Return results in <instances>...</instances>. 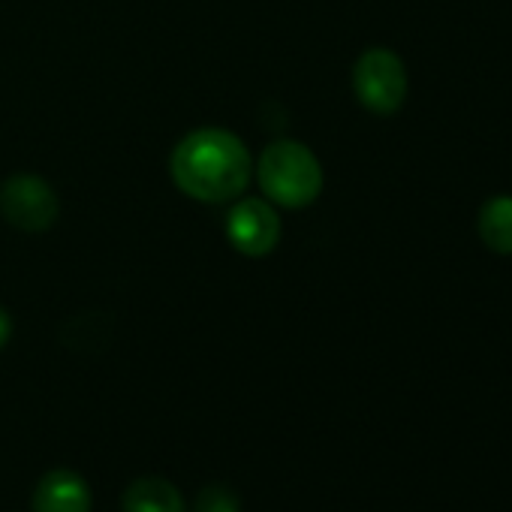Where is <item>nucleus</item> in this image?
Returning <instances> with one entry per match:
<instances>
[{
	"mask_svg": "<svg viewBox=\"0 0 512 512\" xmlns=\"http://www.w3.org/2000/svg\"><path fill=\"white\" fill-rule=\"evenodd\" d=\"M479 238L491 253L500 256H512V196L500 193L491 196L482 208H479Z\"/></svg>",
	"mask_w": 512,
	"mask_h": 512,
	"instance_id": "6e6552de",
	"label": "nucleus"
},
{
	"mask_svg": "<svg viewBox=\"0 0 512 512\" xmlns=\"http://www.w3.org/2000/svg\"><path fill=\"white\" fill-rule=\"evenodd\" d=\"M356 100L374 115H395L407 100V67L392 49H368L353 67Z\"/></svg>",
	"mask_w": 512,
	"mask_h": 512,
	"instance_id": "7ed1b4c3",
	"label": "nucleus"
},
{
	"mask_svg": "<svg viewBox=\"0 0 512 512\" xmlns=\"http://www.w3.org/2000/svg\"><path fill=\"white\" fill-rule=\"evenodd\" d=\"M226 238L229 244L250 256V260H260L269 256L278 241H281V217L269 199H238L229 214H226Z\"/></svg>",
	"mask_w": 512,
	"mask_h": 512,
	"instance_id": "39448f33",
	"label": "nucleus"
},
{
	"mask_svg": "<svg viewBox=\"0 0 512 512\" xmlns=\"http://www.w3.org/2000/svg\"><path fill=\"white\" fill-rule=\"evenodd\" d=\"M31 509L34 512H91L94 509L91 485L85 482L79 470L55 467L43 473V479L37 482Z\"/></svg>",
	"mask_w": 512,
	"mask_h": 512,
	"instance_id": "423d86ee",
	"label": "nucleus"
},
{
	"mask_svg": "<svg viewBox=\"0 0 512 512\" xmlns=\"http://www.w3.org/2000/svg\"><path fill=\"white\" fill-rule=\"evenodd\" d=\"M256 178L269 202L281 208H308L323 193V166L317 154L296 139L272 142L260 154Z\"/></svg>",
	"mask_w": 512,
	"mask_h": 512,
	"instance_id": "f03ea898",
	"label": "nucleus"
},
{
	"mask_svg": "<svg viewBox=\"0 0 512 512\" xmlns=\"http://www.w3.org/2000/svg\"><path fill=\"white\" fill-rule=\"evenodd\" d=\"M10 338H13V320L4 308H0V350L10 344Z\"/></svg>",
	"mask_w": 512,
	"mask_h": 512,
	"instance_id": "9d476101",
	"label": "nucleus"
},
{
	"mask_svg": "<svg viewBox=\"0 0 512 512\" xmlns=\"http://www.w3.org/2000/svg\"><path fill=\"white\" fill-rule=\"evenodd\" d=\"M61 202L49 181L34 172H16L0 184V217L22 232H46L58 223Z\"/></svg>",
	"mask_w": 512,
	"mask_h": 512,
	"instance_id": "20e7f679",
	"label": "nucleus"
},
{
	"mask_svg": "<svg viewBox=\"0 0 512 512\" xmlns=\"http://www.w3.org/2000/svg\"><path fill=\"white\" fill-rule=\"evenodd\" d=\"M247 145L223 127H199L187 133L169 157V175L175 187L208 205L232 202L250 181Z\"/></svg>",
	"mask_w": 512,
	"mask_h": 512,
	"instance_id": "f257e3e1",
	"label": "nucleus"
},
{
	"mask_svg": "<svg viewBox=\"0 0 512 512\" xmlns=\"http://www.w3.org/2000/svg\"><path fill=\"white\" fill-rule=\"evenodd\" d=\"M121 512H187V503L166 476H139L124 488Z\"/></svg>",
	"mask_w": 512,
	"mask_h": 512,
	"instance_id": "0eeeda50",
	"label": "nucleus"
},
{
	"mask_svg": "<svg viewBox=\"0 0 512 512\" xmlns=\"http://www.w3.org/2000/svg\"><path fill=\"white\" fill-rule=\"evenodd\" d=\"M193 512H241V494L226 482H211L193 497Z\"/></svg>",
	"mask_w": 512,
	"mask_h": 512,
	"instance_id": "1a4fd4ad",
	"label": "nucleus"
}]
</instances>
